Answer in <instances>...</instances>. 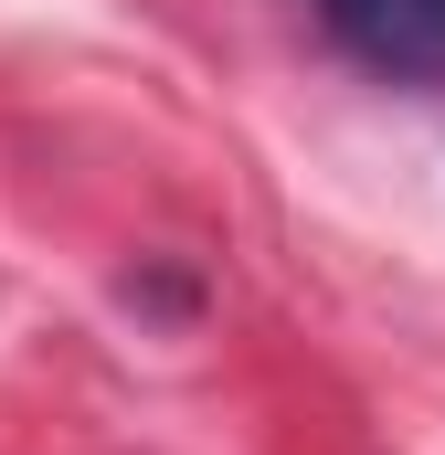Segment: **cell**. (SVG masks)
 Wrapping results in <instances>:
<instances>
[{
	"instance_id": "obj_1",
	"label": "cell",
	"mask_w": 445,
	"mask_h": 455,
	"mask_svg": "<svg viewBox=\"0 0 445 455\" xmlns=\"http://www.w3.org/2000/svg\"><path fill=\"white\" fill-rule=\"evenodd\" d=\"M319 21L371 75H403V85L445 75V0H319Z\"/></svg>"
}]
</instances>
